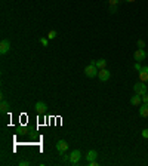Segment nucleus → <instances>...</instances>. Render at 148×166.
Instances as JSON below:
<instances>
[{
  "instance_id": "f257e3e1",
  "label": "nucleus",
  "mask_w": 148,
  "mask_h": 166,
  "mask_svg": "<svg viewBox=\"0 0 148 166\" xmlns=\"http://www.w3.org/2000/svg\"><path fill=\"white\" fill-rule=\"evenodd\" d=\"M84 76L89 77V79H93V77H98V73H99V68L95 65V61H91V64L88 67H84Z\"/></svg>"
},
{
  "instance_id": "f03ea898",
  "label": "nucleus",
  "mask_w": 148,
  "mask_h": 166,
  "mask_svg": "<svg viewBox=\"0 0 148 166\" xmlns=\"http://www.w3.org/2000/svg\"><path fill=\"white\" fill-rule=\"evenodd\" d=\"M82 160V151L80 150H73L70 153V159H68V163L70 165H79Z\"/></svg>"
},
{
  "instance_id": "7ed1b4c3",
  "label": "nucleus",
  "mask_w": 148,
  "mask_h": 166,
  "mask_svg": "<svg viewBox=\"0 0 148 166\" xmlns=\"http://www.w3.org/2000/svg\"><path fill=\"white\" fill-rule=\"evenodd\" d=\"M133 91H135V93H138V95H144V93H147V91H148V86L145 85L144 82H138V83H135L133 85Z\"/></svg>"
},
{
  "instance_id": "20e7f679",
  "label": "nucleus",
  "mask_w": 148,
  "mask_h": 166,
  "mask_svg": "<svg viewBox=\"0 0 148 166\" xmlns=\"http://www.w3.org/2000/svg\"><path fill=\"white\" fill-rule=\"evenodd\" d=\"M68 142L65 141V140H59V141H56V151L59 153V154H64V153H67L68 151Z\"/></svg>"
},
{
  "instance_id": "39448f33",
  "label": "nucleus",
  "mask_w": 148,
  "mask_h": 166,
  "mask_svg": "<svg viewBox=\"0 0 148 166\" xmlns=\"http://www.w3.org/2000/svg\"><path fill=\"white\" fill-rule=\"evenodd\" d=\"M147 58V52L144 49H138L135 50V53H133V59L136 61V62H141V61H144V59Z\"/></svg>"
},
{
  "instance_id": "423d86ee",
  "label": "nucleus",
  "mask_w": 148,
  "mask_h": 166,
  "mask_svg": "<svg viewBox=\"0 0 148 166\" xmlns=\"http://www.w3.org/2000/svg\"><path fill=\"white\" fill-rule=\"evenodd\" d=\"M110 77H111V73L108 71L107 68H101L99 70V73H98V79L101 80V82L104 83V82H107V80H110Z\"/></svg>"
},
{
  "instance_id": "0eeeda50",
  "label": "nucleus",
  "mask_w": 148,
  "mask_h": 166,
  "mask_svg": "<svg viewBox=\"0 0 148 166\" xmlns=\"http://www.w3.org/2000/svg\"><path fill=\"white\" fill-rule=\"evenodd\" d=\"M9 50H10V42L8 39H3L0 42V53L5 55V53H8Z\"/></svg>"
},
{
  "instance_id": "6e6552de",
  "label": "nucleus",
  "mask_w": 148,
  "mask_h": 166,
  "mask_svg": "<svg viewBox=\"0 0 148 166\" xmlns=\"http://www.w3.org/2000/svg\"><path fill=\"white\" fill-rule=\"evenodd\" d=\"M34 108H36V111H37L39 114H45L46 110H48V105H46V102H43V101H37L36 105H34Z\"/></svg>"
},
{
  "instance_id": "1a4fd4ad",
  "label": "nucleus",
  "mask_w": 148,
  "mask_h": 166,
  "mask_svg": "<svg viewBox=\"0 0 148 166\" xmlns=\"http://www.w3.org/2000/svg\"><path fill=\"white\" fill-rule=\"evenodd\" d=\"M139 80L144 83H148V67H142V70L139 71Z\"/></svg>"
},
{
  "instance_id": "9d476101",
  "label": "nucleus",
  "mask_w": 148,
  "mask_h": 166,
  "mask_svg": "<svg viewBox=\"0 0 148 166\" xmlns=\"http://www.w3.org/2000/svg\"><path fill=\"white\" fill-rule=\"evenodd\" d=\"M84 159L88 160V163H89V162H93V160H96V159H98V151H96V150H91V151H88V154L84 156Z\"/></svg>"
},
{
  "instance_id": "9b49d317",
  "label": "nucleus",
  "mask_w": 148,
  "mask_h": 166,
  "mask_svg": "<svg viewBox=\"0 0 148 166\" xmlns=\"http://www.w3.org/2000/svg\"><path fill=\"white\" fill-rule=\"evenodd\" d=\"M130 104L132 105H136V107H139L141 104H142V97L138 95V93H135L133 97L130 98Z\"/></svg>"
},
{
  "instance_id": "f8f14e48",
  "label": "nucleus",
  "mask_w": 148,
  "mask_h": 166,
  "mask_svg": "<svg viewBox=\"0 0 148 166\" xmlns=\"http://www.w3.org/2000/svg\"><path fill=\"white\" fill-rule=\"evenodd\" d=\"M139 116L141 117H148V104L142 102L139 105Z\"/></svg>"
},
{
  "instance_id": "ddd939ff",
  "label": "nucleus",
  "mask_w": 148,
  "mask_h": 166,
  "mask_svg": "<svg viewBox=\"0 0 148 166\" xmlns=\"http://www.w3.org/2000/svg\"><path fill=\"white\" fill-rule=\"evenodd\" d=\"M9 107H10V105H9L8 101L2 100V102H0V111H2V114H5V113L9 110Z\"/></svg>"
},
{
  "instance_id": "4468645a",
  "label": "nucleus",
  "mask_w": 148,
  "mask_h": 166,
  "mask_svg": "<svg viewBox=\"0 0 148 166\" xmlns=\"http://www.w3.org/2000/svg\"><path fill=\"white\" fill-rule=\"evenodd\" d=\"M95 65L98 67L99 70L101 68H107V59H96L95 61Z\"/></svg>"
},
{
  "instance_id": "2eb2a0df",
  "label": "nucleus",
  "mask_w": 148,
  "mask_h": 166,
  "mask_svg": "<svg viewBox=\"0 0 148 166\" xmlns=\"http://www.w3.org/2000/svg\"><path fill=\"white\" fill-rule=\"evenodd\" d=\"M56 36H58V34H56V31H55V30H50L49 33H48V39H49V40H50V39H55Z\"/></svg>"
},
{
  "instance_id": "dca6fc26",
  "label": "nucleus",
  "mask_w": 148,
  "mask_h": 166,
  "mask_svg": "<svg viewBox=\"0 0 148 166\" xmlns=\"http://www.w3.org/2000/svg\"><path fill=\"white\" fill-rule=\"evenodd\" d=\"M40 43L43 45V46H45V48H46V46L49 45V39H48V37H41V39H40Z\"/></svg>"
},
{
  "instance_id": "f3484780",
  "label": "nucleus",
  "mask_w": 148,
  "mask_h": 166,
  "mask_svg": "<svg viewBox=\"0 0 148 166\" xmlns=\"http://www.w3.org/2000/svg\"><path fill=\"white\" fill-rule=\"evenodd\" d=\"M136 45H138V48H139V49H144V48H145V42L142 40V39H139V40L136 42Z\"/></svg>"
},
{
  "instance_id": "a211bd4d",
  "label": "nucleus",
  "mask_w": 148,
  "mask_h": 166,
  "mask_svg": "<svg viewBox=\"0 0 148 166\" xmlns=\"http://www.w3.org/2000/svg\"><path fill=\"white\" fill-rule=\"evenodd\" d=\"M120 2H122V0H108V5H111V6H119Z\"/></svg>"
},
{
  "instance_id": "6ab92c4d",
  "label": "nucleus",
  "mask_w": 148,
  "mask_h": 166,
  "mask_svg": "<svg viewBox=\"0 0 148 166\" xmlns=\"http://www.w3.org/2000/svg\"><path fill=\"white\" fill-rule=\"evenodd\" d=\"M110 14H117V6H111L110 5Z\"/></svg>"
},
{
  "instance_id": "aec40b11",
  "label": "nucleus",
  "mask_w": 148,
  "mask_h": 166,
  "mask_svg": "<svg viewBox=\"0 0 148 166\" xmlns=\"http://www.w3.org/2000/svg\"><path fill=\"white\" fill-rule=\"evenodd\" d=\"M19 166H30V162L28 160H21L19 162Z\"/></svg>"
},
{
  "instance_id": "412c9836",
  "label": "nucleus",
  "mask_w": 148,
  "mask_h": 166,
  "mask_svg": "<svg viewBox=\"0 0 148 166\" xmlns=\"http://www.w3.org/2000/svg\"><path fill=\"white\" fill-rule=\"evenodd\" d=\"M135 70H136V71H141V70H142V65H141V62H136V64H135Z\"/></svg>"
},
{
  "instance_id": "4be33fe9",
  "label": "nucleus",
  "mask_w": 148,
  "mask_h": 166,
  "mask_svg": "<svg viewBox=\"0 0 148 166\" xmlns=\"http://www.w3.org/2000/svg\"><path fill=\"white\" fill-rule=\"evenodd\" d=\"M142 136H144V138H147V140H148V128H145V129L142 131Z\"/></svg>"
},
{
  "instance_id": "5701e85b",
  "label": "nucleus",
  "mask_w": 148,
  "mask_h": 166,
  "mask_svg": "<svg viewBox=\"0 0 148 166\" xmlns=\"http://www.w3.org/2000/svg\"><path fill=\"white\" fill-rule=\"evenodd\" d=\"M142 102L148 104V95H147V93H144V95H142Z\"/></svg>"
},
{
  "instance_id": "b1692460",
  "label": "nucleus",
  "mask_w": 148,
  "mask_h": 166,
  "mask_svg": "<svg viewBox=\"0 0 148 166\" xmlns=\"http://www.w3.org/2000/svg\"><path fill=\"white\" fill-rule=\"evenodd\" d=\"M89 166H98V162L93 160V162H89Z\"/></svg>"
},
{
  "instance_id": "393cba45",
  "label": "nucleus",
  "mask_w": 148,
  "mask_h": 166,
  "mask_svg": "<svg viewBox=\"0 0 148 166\" xmlns=\"http://www.w3.org/2000/svg\"><path fill=\"white\" fill-rule=\"evenodd\" d=\"M19 133H21V135H25V133H27V129H25V128H21Z\"/></svg>"
},
{
  "instance_id": "a878e982",
  "label": "nucleus",
  "mask_w": 148,
  "mask_h": 166,
  "mask_svg": "<svg viewBox=\"0 0 148 166\" xmlns=\"http://www.w3.org/2000/svg\"><path fill=\"white\" fill-rule=\"evenodd\" d=\"M28 135H30L31 138H36V133H34V132H28Z\"/></svg>"
},
{
  "instance_id": "bb28decb",
  "label": "nucleus",
  "mask_w": 148,
  "mask_h": 166,
  "mask_svg": "<svg viewBox=\"0 0 148 166\" xmlns=\"http://www.w3.org/2000/svg\"><path fill=\"white\" fill-rule=\"evenodd\" d=\"M123 2H127V3H133V2H136V0H123Z\"/></svg>"
},
{
  "instance_id": "cd10ccee",
  "label": "nucleus",
  "mask_w": 148,
  "mask_h": 166,
  "mask_svg": "<svg viewBox=\"0 0 148 166\" xmlns=\"http://www.w3.org/2000/svg\"><path fill=\"white\" fill-rule=\"evenodd\" d=\"M147 57H148V52H147Z\"/></svg>"
}]
</instances>
